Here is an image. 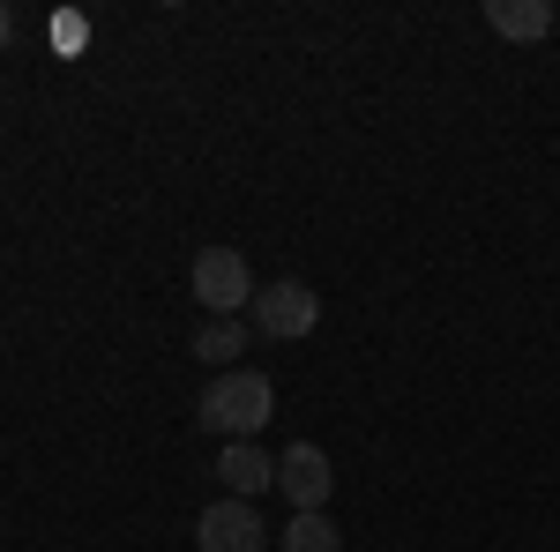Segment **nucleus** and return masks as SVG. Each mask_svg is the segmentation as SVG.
I'll return each mask as SVG.
<instances>
[{
  "label": "nucleus",
  "instance_id": "obj_8",
  "mask_svg": "<svg viewBox=\"0 0 560 552\" xmlns=\"http://www.w3.org/2000/svg\"><path fill=\"white\" fill-rule=\"evenodd\" d=\"M240 351H247V321H240V314H217L210 329H195V359H217V366H224V359H240Z\"/></svg>",
  "mask_w": 560,
  "mask_h": 552
},
{
  "label": "nucleus",
  "instance_id": "obj_10",
  "mask_svg": "<svg viewBox=\"0 0 560 552\" xmlns=\"http://www.w3.org/2000/svg\"><path fill=\"white\" fill-rule=\"evenodd\" d=\"M15 45V15H8V0H0V52Z\"/></svg>",
  "mask_w": 560,
  "mask_h": 552
},
{
  "label": "nucleus",
  "instance_id": "obj_3",
  "mask_svg": "<svg viewBox=\"0 0 560 552\" xmlns=\"http://www.w3.org/2000/svg\"><path fill=\"white\" fill-rule=\"evenodd\" d=\"M255 321H261V337L300 343V337H314V321H322V298L306 292L300 277H284V284H261V292H255Z\"/></svg>",
  "mask_w": 560,
  "mask_h": 552
},
{
  "label": "nucleus",
  "instance_id": "obj_4",
  "mask_svg": "<svg viewBox=\"0 0 560 552\" xmlns=\"http://www.w3.org/2000/svg\"><path fill=\"white\" fill-rule=\"evenodd\" d=\"M329 485H337V470H329V456H322L314 441H292V448L277 456V493H284L300 515H322Z\"/></svg>",
  "mask_w": 560,
  "mask_h": 552
},
{
  "label": "nucleus",
  "instance_id": "obj_2",
  "mask_svg": "<svg viewBox=\"0 0 560 552\" xmlns=\"http://www.w3.org/2000/svg\"><path fill=\"white\" fill-rule=\"evenodd\" d=\"M195 298L210 306V314H240V306H255V269L240 247H202L195 255Z\"/></svg>",
  "mask_w": 560,
  "mask_h": 552
},
{
  "label": "nucleus",
  "instance_id": "obj_6",
  "mask_svg": "<svg viewBox=\"0 0 560 552\" xmlns=\"http://www.w3.org/2000/svg\"><path fill=\"white\" fill-rule=\"evenodd\" d=\"M217 478H224V493H232V501H255V493L277 485V456H261V441H224Z\"/></svg>",
  "mask_w": 560,
  "mask_h": 552
},
{
  "label": "nucleus",
  "instance_id": "obj_1",
  "mask_svg": "<svg viewBox=\"0 0 560 552\" xmlns=\"http://www.w3.org/2000/svg\"><path fill=\"white\" fill-rule=\"evenodd\" d=\"M269 411H277V388H269V374L224 366V374L202 388L195 425H202V433H224V441H255L261 425H269Z\"/></svg>",
  "mask_w": 560,
  "mask_h": 552
},
{
  "label": "nucleus",
  "instance_id": "obj_9",
  "mask_svg": "<svg viewBox=\"0 0 560 552\" xmlns=\"http://www.w3.org/2000/svg\"><path fill=\"white\" fill-rule=\"evenodd\" d=\"M284 552H345V538H337V522H329V515H292Z\"/></svg>",
  "mask_w": 560,
  "mask_h": 552
},
{
  "label": "nucleus",
  "instance_id": "obj_7",
  "mask_svg": "<svg viewBox=\"0 0 560 552\" xmlns=\"http://www.w3.org/2000/svg\"><path fill=\"white\" fill-rule=\"evenodd\" d=\"M486 23H493L501 38L530 45V38H546V31H553V8H546V0H486Z\"/></svg>",
  "mask_w": 560,
  "mask_h": 552
},
{
  "label": "nucleus",
  "instance_id": "obj_5",
  "mask_svg": "<svg viewBox=\"0 0 560 552\" xmlns=\"http://www.w3.org/2000/svg\"><path fill=\"white\" fill-rule=\"evenodd\" d=\"M261 515H255V501H210L202 508V522H195V545L202 552H261Z\"/></svg>",
  "mask_w": 560,
  "mask_h": 552
}]
</instances>
